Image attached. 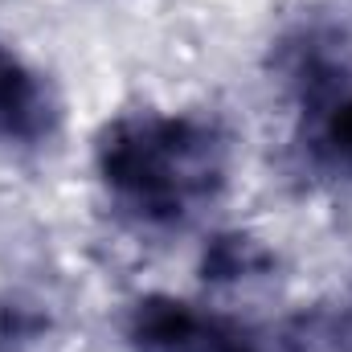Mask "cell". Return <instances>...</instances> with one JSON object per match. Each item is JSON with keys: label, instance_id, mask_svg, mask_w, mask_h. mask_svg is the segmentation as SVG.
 <instances>
[{"label": "cell", "instance_id": "6", "mask_svg": "<svg viewBox=\"0 0 352 352\" xmlns=\"http://www.w3.org/2000/svg\"><path fill=\"white\" fill-rule=\"evenodd\" d=\"M307 160L336 180H352V90L307 119Z\"/></svg>", "mask_w": 352, "mask_h": 352}, {"label": "cell", "instance_id": "7", "mask_svg": "<svg viewBox=\"0 0 352 352\" xmlns=\"http://www.w3.org/2000/svg\"><path fill=\"white\" fill-rule=\"evenodd\" d=\"M50 332V311L33 299L8 295L0 299V349L4 352H29L37 349Z\"/></svg>", "mask_w": 352, "mask_h": 352}, {"label": "cell", "instance_id": "9", "mask_svg": "<svg viewBox=\"0 0 352 352\" xmlns=\"http://www.w3.org/2000/svg\"><path fill=\"white\" fill-rule=\"evenodd\" d=\"M0 352H4V349H0Z\"/></svg>", "mask_w": 352, "mask_h": 352}, {"label": "cell", "instance_id": "1", "mask_svg": "<svg viewBox=\"0 0 352 352\" xmlns=\"http://www.w3.org/2000/svg\"><path fill=\"white\" fill-rule=\"evenodd\" d=\"M94 173L144 230H184L230 184V135L201 111H131L102 127Z\"/></svg>", "mask_w": 352, "mask_h": 352}, {"label": "cell", "instance_id": "5", "mask_svg": "<svg viewBox=\"0 0 352 352\" xmlns=\"http://www.w3.org/2000/svg\"><path fill=\"white\" fill-rule=\"evenodd\" d=\"M201 274L209 283H258L274 274V250L254 234H217L201 254Z\"/></svg>", "mask_w": 352, "mask_h": 352}, {"label": "cell", "instance_id": "3", "mask_svg": "<svg viewBox=\"0 0 352 352\" xmlns=\"http://www.w3.org/2000/svg\"><path fill=\"white\" fill-rule=\"evenodd\" d=\"M131 352H266V344L230 316L173 295H144L123 320Z\"/></svg>", "mask_w": 352, "mask_h": 352}, {"label": "cell", "instance_id": "4", "mask_svg": "<svg viewBox=\"0 0 352 352\" xmlns=\"http://www.w3.org/2000/svg\"><path fill=\"white\" fill-rule=\"evenodd\" d=\"M58 127H62L58 90L8 41H0V148L37 152L54 144Z\"/></svg>", "mask_w": 352, "mask_h": 352}, {"label": "cell", "instance_id": "2", "mask_svg": "<svg viewBox=\"0 0 352 352\" xmlns=\"http://www.w3.org/2000/svg\"><path fill=\"white\" fill-rule=\"evenodd\" d=\"M270 70L291 102L311 119L328 102L352 90V8L349 0L316 4L311 12L295 16L274 50Z\"/></svg>", "mask_w": 352, "mask_h": 352}, {"label": "cell", "instance_id": "8", "mask_svg": "<svg viewBox=\"0 0 352 352\" xmlns=\"http://www.w3.org/2000/svg\"><path fill=\"white\" fill-rule=\"evenodd\" d=\"M349 320H352V303H349Z\"/></svg>", "mask_w": 352, "mask_h": 352}]
</instances>
